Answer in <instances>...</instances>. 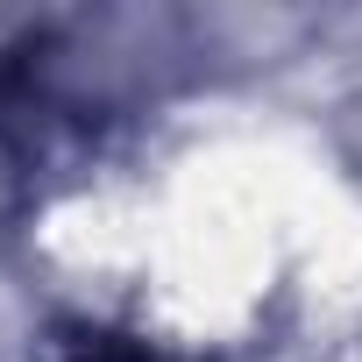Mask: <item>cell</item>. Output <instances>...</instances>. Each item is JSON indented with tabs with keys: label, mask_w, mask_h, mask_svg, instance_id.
Masks as SVG:
<instances>
[{
	"label": "cell",
	"mask_w": 362,
	"mask_h": 362,
	"mask_svg": "<svg viewBox=\"0 0 362 362\" xmlns=\"http://www.w3.org/2000/svg\"><path fill=\"white\" fill-rule=\"evenodd\" d=\"M57 362H177L170 348L156 341H135V334H114V327H78L57 341Z\"/></svg>",
	"instance_id": "1"
}]
</instances>
